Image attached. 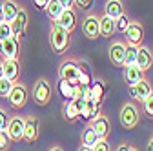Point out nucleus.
Masks as SVG:
<instances>
[{"mask_svg":"<svg viewBox=\"0 0 153 151\" xmlns=\"http://www.w3.org/2000/svg\"><path fill=\"white\" fill-rule=\"evenodd\" d=\"M56 22H59L60 27H64L71 35L75 31V27H76V13H75V9H64Z\"/></svg>","mask_w":153,"mask_h":151,"instance_id":"dca6fc26","label":"nucleus"},{"mask_svg":"<svg viewBox=\"0 0 153 151\" xmlns=\"http://www.w3.org/2000/svg\"><path fill=\"white\" fill-rule=\"evenodd\" d=\"M7 122H9V117H7V113H6L4 109H0V131L7 129Z\"/></svg>","mask_w":153,"mask_h":151,"instance_id":"c9c22d12","label":"nucleus"},{"mask_svg":"<svg viewBox=\"0 0 153 151\" xmlns=\"http://www.w3.org/2000/svg\"><path fill=\"white\" fill-rule=\"evenodd\" d=\"M31 95H33V100L35 104L38 106H48L49 100H51V84L48 78H38L33 86V91H31Z\"/></svg>","mask_w":153,"mask_h":151,"instance_id":"20e7f679","label":"nucleus"},{"mask_svg":"<svg viewBox=\"0 0 153 151\" xmlns=\"http://www.w3.org/2000/svg\"><path fill=\"white\" fill-rule=\"evenodd\" d=\"M122 13H124L122 0H106V4H104V15L106 16H109L111 20H117Z\"/></svg>","mask_w":153,"mask_h":151,"instance_id":"412c9836","label":"nucleus"},{"mask_svg":"<svg viewBox=\"0 0 153 151\" xmlns=\"http://www.w3.org/2000/svg\"><path fill=\"white\" fill-rule=\"evenodd\" d=\"M99 29H100V36H104V38H111V36L115 35V20H111L109 16L102 15L99 18Z\"/></svg>","mask_w":153,"mask_h":151,"instance_id":"5701e85b","label":"nucleus"},{"mask_svg":"<svg viewBox=\"0 0 153 151\" xmlns=\"http://www.w3.org/2000/svg\"><path fill=\"white\" fill-rule=\"evenodd\" d=\"M7 100H9V106H11L13 109H20V107H24L26 102H27V89H26V86L15 82V84H13V89L9 91Z\"/></svg>","mask_w":153,"mask_h":151,"instance_id":"0eeeda50","label":"nucleus"},{"mask_svg":"<svg viewBox=\"0 0 153 151\" xmlns=\"http://www.w3.org/2000/svg\"><path fill=\"white\" fill-rule=\"evenodd\" d=\"M9 146H11V138H9V135H7V131H6V129L0 131V151H7Z\"/></svg>","mask_w":153,"mask_h":151,"instance_id":"72a5a7b5","label":"nucleus"},{"mask_svg":"<svg viewBox=\"0 0 153 151\" xmlns=\"http://www.w3.org/2000/svg\"><path fill=\"white\" fill-rule=\"evenodd\" d=\"M146 151H153V135H151L149 140L146 142Z\"/></svg>","mask_w":153,"mask_h":151,"instance_id":"ea45409f","label":"nucleus"},{"mask_svg":"<svg viewBox=\"0 0 153 151\" xmlns=\"http://www.w3.org/2000/svg\"><path fill=\"white\" fill-rule=\"evenodd\" d=\"M122 77H124L128 86H133V84L144 80V71H140L135 64H129V66H124V75Z\"/></svg>","mask_w":153,"mask_h":151,"instance_id":"a211bd4d","label":"nucleus"},{"mask_svg":"<svg viewBox=\"0 0 153 151\" xmlns=\"http://www.w3.org/2000/svg\"><path fill=\"white\" fill-rule=\"evenodd\" d=\"M99 15L97 13H88L84 16V20H82V33L86 38L89 40H97L99 36H100V29H99Z\"/></svg>","mask_w":153,"mask_h":151,"instance_id":"39448f33","label":"nucleus"},{"mask_svg":"<svg viewBox=\"0 0 153 151\" xmlns=\"http://www.w3.org/2000/svg\"><path fill=\"white\" fill-rule=\"evenodd\" d=\"M124 51H126V44L122 40H115L109 47H108V56L115 67H122L124 66Z\"/></svg>","mask_w":153,"mask_h":151,"instance_id":"f8f14e48","label":"nucleus"},{"mask_svg":"<svg viewBox=\"0 0 153 151\" xmlns=\"http://www.w3.org/2000/svg\"><path fill=\"white\" fill-rule=\"evenodd\" d=\"M124 35H126V44L139 47L142 44V38H144V27H142V24L139 20H131L129 26L126 27Z\"/></svg>","mask_w":153,"mask_h":151,"instance_id":"423d86ee","label":"nucleus"},{"mask_svg":"<svg viewBox=\"0 0 153 151\" xmlns=\"http://www.w3.org/2000/svg\"><path fill=\"white\" fill-rule=\"evenodd\" d=\"M79 151H93V149H91V147H88V146H80V149H79Z\"/></svg>","mask_w":153,"mask_h":151,"instance_id":"37998d69","label":"nucleus"},{"mask_svg":"<svg viewBox=\"0 0 153 151\" xmlns=\"http://www.w3.org/2000/svg\"><path fill=\"white\" fill-rule=\"evenodd\" d=\"M64 9H73V0H59Z\"/></svg>","mask_w":153,"mask_h":151,"instance_id":"4c0bfd02","label":"nucleus"},{"mask_svg":"<svg viewBox=\"0 0 153 151\" xmlns=\"http://www.w3.org/2000/svg\"><path fill=\"white\" fill-rule=\"evenodd\" d=\"M129 16L126 15V13H122L119 18H117V20H115V29H117V31H120V33H124L126 31V27L129 26Z\"/></svg>","mask_w":153,"mask_h":151,"instance_id":"c756f323","label":"nucleus"},{"mask_svg":"<svg viewBox=\"0 0 153 151\" xmlns=\"http://www.w3.org/2000/svg\"><path fill=\"white\" fill-rule=\"evenodd\" d=\"M36 138H38V120L35 115H29L24 118V140L31 144Z\"/></svg>","mask_w":153,"mask_h":151,"instance_id":"2eb2a0df","label":"nucleus"},{"mask_svg":"<svg viewBox=\"0 0 153 151\" xmlns=\"http://www.w3.org/2000/svg\"><path fill=\"white\" fill-rule=\"evenodd\" d=\"M0 78H4V69H2V62H0Z\"/></svg>","mask_w":153,"mask_h":151,"instance_id":"c03bdc74","label":"nucleus"},{"mask_svg":"<svg viewBox=\"0 0 153 151\" xmlns=\"http://www.w3.org/2000/svg\"><path fill=\"white\" fill-rule=\"evenodd\" d=\"M27 22H29V15H27V9L26 7H20L15 16V20L11 22V29H13V36H16L18 40L24 38L26 35V29H27Z\"/></svg>","mask_w":153,"mask_h":151,"instance_id":"1a4fd4ad","label":"nucleus"},{"mask_svg":"<svg viewBox=\"0 0 153 151\" xmlns=\"http://www.w3.org/2000/svg\"><path fill=\"white\" fill-rule=\"evenodd\" d=\"M0 55L4 56V60H18L20 46H18L16 36H9V38L0 42Z\"/></svg>","mask_w":153,"mask_h":151,"instance_id":"6e6552de","label":"nucleus"},{"mask_svg":"<svg viewBox=\"0 0 153 151\" xmlns=\"http://www.w3.org/2000/svg\"><path fill=\"white\" fill-rule=\"evenodd\" d=\"M62 115H64V118H66L68 122H75V120L80 118L79 111H76V107L73 106L71 100H66V102H64V106H62Z\"/></svg>","mask_w":153,"mask_h":151,"instance_id":"a878e982","label":"nucleus"},{"mask_svg":"<svg viewBox=\"0 0 153 151\" xmlns=\"http://www.w3.org/2000/svg\"><path fill=\"white\" fill-rule=\"evenodd\" d=\"M79 58H73V56H68L66 60H62L60 67H59V77L62 80H68L69 84L76 86V82H79Z\"/></svg>","mask_w":153,"mask_h":151,"instance_id":"7ed1b4c3","label":"nucleus"},{"mask_svg":"<svg viewBox=\"0 0 153 151\" xmlns=\"http://www.w3.org/2000/svg\"><path fill=\"white\" fill-rule=\"evenodd\" d=\"M106 91H108V86L100 78H93V82L89 86V98L97 106H100L106 98Z\"/></svg>","mask_w":153,"mask_h":151,"instance_id":"ddd939ff","label":"nucleus"},{"mask_svg":"<svg viewBox=\"0 0 153 151\" xmlns=\"http://www.w3.org/2000/svg\"><path fill=\"white\" fill-rule=\"evenodd\" d=\"M129 151H139V149H137L135 146H131V147H129Z\"/></svg>","mask_w":153,"mask_h":151,"instance_id":"a18cd8bd","label":"nucleus"},{"mask_svg":"<svg viewBox=\"0 0 153 151\" xmlns=\"http://www.w3.org/2000/svg\"><path fill=\"white\" fill-rule=\"evenodd\" d=\"M13 84L15 82H11L7 78H0V97H2V98L9 97V91L13 89Z\"/></svg>","mask_w":153,"mask_h":151,"instance_id":"7c9ffc66","label":"nucleus"},{"mask_svg":"<svg viewBox=\"0 0 153 151\" xmlns=\"http://www.w3.org/2000/svg\"><path fill=\"white\" fill-rule=\"evenodd\" d=\"M9 36H13V29H11V24L7 22H2L0 24V42L9 38Z\"/></svg>","mask_w":153,"mask_h":151,"instance_id":"473e14b6","label":"nucleus"},{"mask_svg":"<svg viewBox=\"0 0 153 151\" xmlns=\"http://www.w3.org/2000/svg\"><path fill=\"white\" fill-rule=\"evenodd\" d=\"M48 2H49V0H33V4H35L36 9H46Z\"/></svg>","mask_w":153,"mask_h":151,"instance_id":"e433bc0d","label":"nucleus"},{"mask_svg":"<svg viewBox=\"0 0 153 151\" xmlns=\"http://www.w3.org/2000/svg\"><path fill=\"white\" fill-rule=\"evenodd\" d=\"M18 9H20V6H18L15 0H2V13H4V22L11 24L15 20V16L18 13Z\"/></svg>","mask_w":153,"mask_h":151,"instance_id":"4be33fe9","label":"nucleus"},{"mask_svg":"<svg viewBox=\"0 0 153 151\" xmlns=\"http://www.w3.org/2000/svg\"><path fill=\"white\" fill-rule=\"evenodd\" d=\"M151 91H153L151 84L144 78V80H140V82H137V84L129 86V97H131V100H133V102L142 104V102L148 98V95H149Z\"/></svg>","mask_w":153,"mask_h":151,"instance_id":"9d476101","label":"nucleus"},{"mask_svg":"<svg viewBox=\"0 0 153 151\" xmlns=\"http://www.w3.org/2000/svg\"><path fill=\"white\" fill-rule=\"evenodd\" d=\"M91 149H93V151H111V147H109V142H108L106 138H99V142L95 144Z\"/></svg>","mask_w":153,"mask_h":151,"instance_id":"f704fd0d","label":"nucleus"},{"mask_svg":"<svg viewBox=\"0 0 153 151\" xmlns=\"http://www.w3.org/2000/svg\"><path fill=\"white\" fill-rule=\"evenodd\" d=\"M119 120L122 124L124 129H133L139 122H140V107L137 106V102H126L122 107H120V113H119Z\"/></svg>","mask_w":153,"mask_h":151,"instance_id":"f03ea898","label":"nucleus"},{"mask_svg":"<svg viewBox=\"0 0 153 151\" xmlns=\"http://www.w3.org/2000/svg\"><path fill=\"white\" fill-rule=\"evenodd\" d=\"M2 69H4V78L11 82H16L18 77H20V64H18V60H4Z\"/></svg>","mask_w":153,"mask_h":151,"instance_id":"6ab92c4d","label":"nucleus"},{"mask_svg":"<svg viewBox=\"0 0 153 151\" xmlns=\"http://www.w3.org/2000/svg\"><path fill=\"white\" fill-rule=\"evenodd\" d=\"M56 87H59V93L62 95V98L64 100H71L73 97H75V86L73 84H69L68 80H59V84H56Z\"/></svg>","mask_w":153,"mask_h":151,"instance_id":"bb28decb","label":"nucleus"},{"mask_svg":"<svg viewBox=\"0 0 153 151\" xmlns=\"http://www.w3.org/2000/svg\"><path fill=\"white\" fill-rule=\"evenodd\" d=\"M137 46H129L126 44V51H124V66H129V64H135L137 60Z\"/></svg>","mask_w":153,"mask_h":151,"instance_id":"cd10ccee","label":"nucleus"},{"mask_svg":"<svg viewBox=\"0 0 153 151\" xmlns=\"http://www.w3.org/2000/svg\"><path fill=\"white\" fill-rule=\"evenodd\" d=\"M62 11H64V7L60 6L59 0H49L48 6H46V13H48V16L51 18V22L59 20V16L62 15Z\"/></svg>","mask_w":153,"mask_h":151,"instance_id":"393cba45","label":"nucleus"},{"mask_svg":"<svg viewBox=\"0 0 153 151\" xmlns=\"http://www.w3.org/2000/svg\"><path fill=\"white\" fill-rule=\"evenodd\" d=\"M49 46L53 49V53L56 55H64L69 47V33L59 26V22H51V29H49Z\"/></svg>","mask_w":153,"mask_h":151,"instance_id":"f257e3e1","label":"nucleus"},{"mask_svg":"<svg viewBox=\"0 0 153 151\" xmlns=\"http://www.w3.org/2000/svg\"><path fill=\"white\" fill-rule=\"evenodd\" d=\"M4 22V13H2V2H0V24Z\"/></svg>","mask_w":153,"mask_h":151,"instance_id":"a19ab883","label":"nucleus"},{"mask_svg":"<svg viewBox=\"0 0 153 151\" xmlns=\"http://www.w3.org/2000/svg\"><path fill=\"white\" fill-rule=\"evenodd\" d=\"M135 66H137L140 71H144V73L153 66V51H151L149 47L139 46V49H137V60H135Z\"/></svg>","mask_w":153,"mask_h":151,"instance_id":"4468645a","label":"nucleus"},{"mask_svg":"<svg viewBox=\"0 0 153 151\" xmlns=\"http://www.w3.org/2000/svg\"><path fill=\"white\" fill-rule=\"evenodd\" d=\"M99 115H100V106H97L91 98H86L84 107H82V111H80V117H82L86 122H93Z\"/></svg>","mask_w":153,"mask_h":151,"instance_id":"aec40b11","label":"nucleus"},{"mask_svg":"<svg viewBox=\"0 0 153 151\" xmlns=\"http://www.w3.org/2000/svg\"><path fill=\"white\" fill-rule=\"evenodd\" d=\"M7 135L11 138V142H18L24 138V117H11L9 122H7Z\"/></svg>","mask_w":153,"mask_h":151,"instance_id":"9b49d317","label":"nucleus"},{"mask_svg":"<svg viewBox=\"0 0 153 151\" xmlns=\"http://www.w3.org/2000/svg\"><path fill=\"white\" fill-rule=\"evenodd\" d=\"M142 113L148 118H153V91L148 95V98L142 102Z\"/></svg>","mask_w":153,"mask_h":151,"instance_id":"c85d7f7f","label":"nucleus"},{"mask_svg":"<svg viewBox=\"0 0 153 151\" xmlns=\"http://www.w3.org/2000/svg\"><path fill=\"white\" fill-rule=\"evenodd\" d=\"M49 151H64V149H62V147H60V146H53V147H51V149H49Z\"/></svg>","mask_w":153,"mask_h":151,"instance_id":"79ce46f5","label":"nucleus"},{"mask_svg":"<svg viewBox=\"0 0 153 151\" xmlns=\"http://www.w3.org/2000/svg\"><path fill=\"white\" fill-rule=\"evenodd\" d=\"M95 4V0H73V6H76L79 11H89Z\"/></svg>","mask_w":153,"mask_h":151,"instance_id":"2f4dec72","label":"nucleus"},{"mask_svg":"<svg viewBox=\"0 0 153 151\" xmlns=\"http://www.w3.org/2000/svg\"><path fill=\"white\" fill-rule=\"evenodd\" d=\"M80 140H82V146H88V147H93L99 142V137H97V133H95V129L91 127V124H88L84 127L82 135H80Z\"/></svg>","mask_w":153,"mask_h":151,"instance_id":"b1692460","label":"nucleus"},{"mask_svg":"<svg viewBox=\"0 0 153 151\" xmlns=\"http://www.w3.org/2000/svg\"><path fill=\"white\" fill-rule=\"evenodd\" d=\"M91 127L95 129V133H97L99 138H108L109 131H111V126H109V120H108L106 115H99L91 122Z\"/></svg>","mask_w":153,"mask_h":151,"instance_id":"f3484780","label":"nucleus"},{"mask_svg":"<svg viewBox=\"0 0 153 151\" xmlns=\"http://www.w3.org/2000/svg\"><path fill=\"white\" fill-rule=\"evenodd\" d=\"M129 147H131V144H128V142H126V144H120L115 151H129Z\"/></svg>","mask_w":153,"mask_h":151,"instance_id":"58836bf2","label":"nucleus"}]
</instances>
